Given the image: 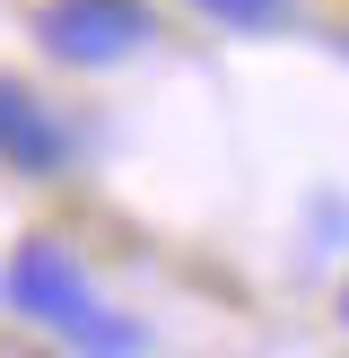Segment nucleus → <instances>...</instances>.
I'll use <instances>...</instances> for the list:
<instances>
[{
    "mask_svg": "<svg viewBox=\"0 0 349 358\" xmlns=\"http://www.w3.org/2000/svg\"><path fill=\"white\" fill-rule=\"evenodd\" d=\"M70 157H79V131H70V122L52 114L27 79H9V70H0V166L52 184V175H70Z\"/></svg>",
    "mask_w": 349,
    "mask_h": 358,
    "instance_id": "7ed1b4c3",
    "label": "nucleus"
},
{
    "mask_svg": "<svg viewBox=\"0 0 349 358\" xmlns=\"http://www.w3.org/2000/svg\"><path fill=\"white\" fill-rule=\"evenodd\" d=\"M0 306L27 315L35 332H52V341L79 350V358H140L149 350V332L96 289V271H87L61 236H17L9 245V262H0Z\"/></svg>",
    "mask_w": 349,
    "mask_h": 358,
    "instance_id": "f257e3e1",
    "label": "nucleus"
},
{
    "mask_svg": "<svg viewBox=\"0 0 349 358\" xmlns=\"http://www.w3.org/2000/svg\"><path fill=\"white\" fill-rule=\"evenodd\" d=\"M35 44L61 70H122L131 52L157 44V9L149 0H44L35 9Z\"/></svg>",
    "mask_w": 349,
    "mask_h": 358,
    "instance_id": "f03ea898",
    "label": "nucleus"
},
{
    "mask_svg": "<svg viewBox=\"0 0 349 358\" xmlns=\"http://www.w3.org/2000/svg\"><path fill=\"white\" fill-rule=\"evenodd\" d=\"M341 332H349V280H341Z\"/></svg>",
    "mask_w": 349,
    "mask_h": 358,
    "instance_id": "39448f33",
    "label": "nucleus"
},
{
    "mask_svg": "<svg viewBox=\"0 0 349 358\" xmlns=\"http://www.w3.org/2000/svg\"><path fill=\"white\" fill-rule=\"evenodd\" d=\"M201 9V27H218V35H271L279 17H288V0H192Z\"/></svg>",
    "mask_w": 349,
    "mask_h": 358,
    "instance_id": "20e7f679",
    "label": "nucleus"
}]
</instances>
